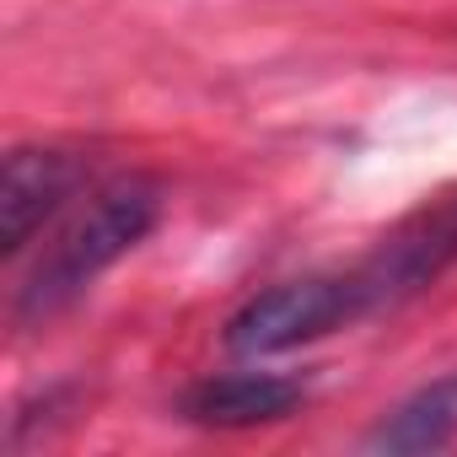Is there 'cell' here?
Returning a JSON list of instances; mask_svg holds the SVG:
<instances>
[{
  "label": "cell",
  "mask_w": 457,
  "mask_h": 457,
  "mask_svg": "<svg viewBox=\"0 0 457 457\" xmlns=\"http://www.w3.org/2000/svg\"><path fill=\"white\" fill-rule=\"evenodd\" d=\"M162 215V188L151 178H113L97 183L44 243L28 286L17 291V318L38 323L65 312L108 264H119Z\"/></svg>",
  "instance_id": "1"
},
{
  "label": "cell",
  "mask_w": 457,
  "mask_h": 457,
  "mask_svg": "<svg viewBox=\"0 0 457 457\" xmlns=\"http://www.w3.org/2000/svg\"><path fill=\"white\" fill-rule=\"evenodd\" d=\"M377 312L361 270L355 275H312V280H286L259 291L253 302H243L226 323V350L264 361V355H286L296 345H312L355 318Z\"/></svg>",
  "instance_id": "2"
},
{
  "label": "cell",
  "mask_w": 457,
  "mask_h": 457,
  "mask_svg": "<svg viewBox=\"0 0 457 457\" xmlns=\"http://www.w3.org/2000/svg\"><path fill=\"white\" fill-rule=\"evenodd\" d=\"M81 178L87 172L71 151H54V145L12 151L6 172H0V248L22 253L38 226L65 210V199L81 188Z\"/></svg>",
  "instance_id": "3"
},
{
  "label": "cell",
  "mask_w": 457,
  "mask_h": 457,
  "mask_svg": "<svg viewBox=\"0 0 457 457\" xmlns=\"http://www.w3.org/2000/svg\"><path fill=\"white\" fill-rule=\"evenodd\" d=\"M302 398H307V387L280 371H220V377L194 382L178 409H183V420L210 425V430H248V425L286 420Z\"/></svg>",
  "instance_id": "4"
},
{
  "label": "cell",
  "mask_w": 457,
  "mask_h": 457,
  "mask_svg": "<svg viewBox=\"0 0 457 457\" xmlns=\"http://www.w3.org/2000/svg\"><path fill=\"white\" fill-rule=\"evenodd\" d=\"M452 441H457V371L425 382L393 414H382V425L366 436V452L409 457V452H441Z\"/></svg>",
  "instance_id": "5"
}]
</instances>
